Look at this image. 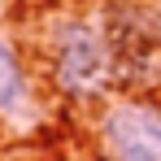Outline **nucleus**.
Segmentation results:
<instances>
[{"mask_svg":"<svg viewBox=\"0 0 161 161\" xmlns=\"http://www.w3.org/2000/svg\"><path fill=\"white\" fill-rule=\"evenodd\" d=\"M35 61H39L48 87L74 105H100V100H109V92L118 83V61L109 48L105 22L74 13V9L53 13L44 22Z\"/></svg>","mask_w":161,"mask_h":161,"instance_id":"f257e3e1","label":"nucleus"},{"mask_svg":"<svg viewBox=\"0 0 161 161\" xmlns=\"http://www.w3.org/2000/svg\"><path fill=\"white\" fill-rule=\"evenodd\" d=\"M39 113V92L22 48L0 31V126H22Z\"/></svg>","mask_w":161,"mask_h":161,"instance_id":"7ed1b4c3","label":"nucleus"},{"mask_svg":"<svg viewBox=\"0 0 161 161\" xmlns=\"http://www.w3.org/2000/svg\"><path fill=\"white\" fill-rule=\"evenodd\" d=\"M100 161H161V100L122 92L96 109Z\"/></svg>","mask_w":161,"mask_h":161,"instance_id":"f03ea898","label":"nucleus"}]
</instances>
